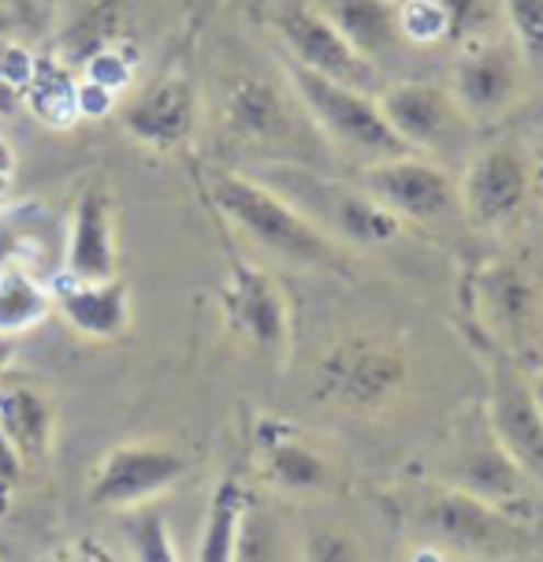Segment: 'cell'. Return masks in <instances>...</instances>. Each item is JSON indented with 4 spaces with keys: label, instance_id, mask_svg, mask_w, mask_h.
Returning <instances> with one entry per match:
<instances>
[{
    "label": "cell",
    "instance_id": "1",
    "mask_svg": "<svg viewBox=\"0 0 543 562\" xmlns=\"http://www.w3.org/2000/svg\"><path fill=\"white\" fill-rule=\"evenodd\" d=\"M202 183L216 213L261 254L291 265V269L354 280V265H350L347 246L336 243L331 235H324L306 213H298L280 190H272L253 171L213 165L205 168Z\"/></svg>",
    "mask_w": 543,
    "mask_h": 562
},
{
    "label": "cell",
    "instance_id": "2",
    "mask_svg": "<svg viewBox=\"0 0 543 562\" xmlns=\"http://www.w3.org/2000/svg\"><path fill=\"white\" fill-rule=\"evenodd\" d=\"M406 526L417 540L465 562H525L540 551L532 518L491 507L435 477L421 481L406 499Z\"/></svg>",
    "mask_w": 543,
    "mask_h": 562
},
{
    "label": "cell",
    "instance_id": "3",
    "mask_svg": "<svg viewBox=\"0 0 543 562\" xmlns=\"http://www.w3.org/2000/svg\"><path fill=\"white\" fill-rule=\"evenodd\" d=\"M462 306L488 358L521 366L543 339V288L518 257H484L462 283Z\"/></svg>",
    "mask_w": 543,
    "mask_h": 562
},
{
    "label": "cell",
    "instance_id": "4",
    "mask_svg": "<svg viewBox=\"0 0 543 562\" xmlns=\"http://www.w3.org/2000/svg\"><path fill=\"white\" fill-rule=\"evenodd\" d=\"M283 79H287L291 93L306 109L309 123L317 127V135L336 149L339 157H347L350 165L365 168L376 160L406 157V142L391 131V123L380 109L376 93L354 90L336 79L313 75L298 64H291L283 56Z\"/></svg>",
    "mask_w": 543,
    "mask_h": 562
},
{
    "label": "cell",
    "instance_id": "5",
    "mask_svg": "<svg viewBox=\"0 0 543 562\" xmlns=\"http://www.w3.org/2000/svg\"><path fill=\"white\" fill-rule=\"evenodd\" d=\"M250 171L342 246H387L403 232V221L387 213L369 190L328 179L298 160H272Z\"/></svg>",
    "mask_w": 543,
    "mask_h": 562
},
{
    "label": "cell",
    "instance_id": "6",
    "mask_svg": "<svg viewBox=\"0 0 543 562\" xmlns=\"http://www.w3.org/2000/svg\"><path fill=\"white\" fill-rule=\"evenodd\" d=\"M406 347L376 331H350L336 339L313 369V395L347 414H384L406 395Z\"/></svg>",
    "mask_w": 543,
    "mask_h": 562
},
{
    "label": "cell",
    "instance_id": "7",
    "mask_svg": "<svg viewBox=\"0 0 543 562\" xmlns=\"http://www.w3.org/2000/svg\"><path fill=\"white\" fill-rule=\"evenodd\" d=\"M194 459L176 443H160V440H127L116 443L101 454L98 465L90 473V488L86 499L98 510H138L157 503L160 495H168L171 488H179Z\"/></svg>",
    "mask_w": 543,
    "mask_h": 562
},
{
    "label": "cell",
    "instance_id": "8",
    "mask_svg": "<svg viewBox=\"0 0 543 562\" xmlns=\"http://www.w3.org/2000/svg\"><path fill=\"white\" fill-rule=\"evenodd\" d=\"M220 317L231 336L269 358L272 366H283L291 358V302L283 283L264 265L235 257L220 288Z\"/></svg>",
    "mask_w": 543,
    "mask_h": 562
},
{
    "label": "cell",
    "instance_id": "9",
    "mask_svg": "<svg viewBox=\"0 0 543 562\" xmlns=\"http://www.w3.org/2000/svg\"><path fill=\"white\" fill-rule=\"evenodd\" d=\"M435 481L454 484V488L470 492L476 499L491 503V507L532 518V492L536 488H532V481L518 470V462L491 436L484 406L476 409L470 422L459 425L454 447L446 451V462L440 465V477Z\"/></svg>",
    "mask_w": 543,
    "mask_h": 562
},
{
    "label": "cell",
    "instance_id": "10",
    "mask_svg": "<svg viewBox=\"0 0 543 562\" xmlns=\"http://www.w3.org/2000/svg\"><path fill=\"white\" fill-rule=\"evenodd\" d=\"M272 31L280 37L283 56L298 68L365 93L384 90V75H380L376 64L365 60L309 0H280L272 8Z\"/></svg>",
    "mask_w": 543,
    "mask_h": 562
},
{
    "label": "cell",
    "instance_id": "11",
    "mask_svg": "<svg viewBox=\"0 0 543 562\" xmlns=\"http://www.w3.org/2000/svg\"><path fill=\"white\" fill-rule=\"evenodd\" d=\"M532 194V160L521 142L499 138L465 160L459 179V209L480 232H499L518 221Z\"/></svg>",
    "mask_w": 543,
    "mask_h": 562
},
{
    "label": "cell",
    "instance_id": "12",
    "mask_svg": "<svg viewBox=\"0 0 543 562\" xmlns=\"http://www.w3.org/2000/svg\"><path fill=\"white\" fill-rule=\"evenodd\" d=\"M376 98L391 123V131L406 142L409 154L435 160V157L459 154V149L470 146L473 120L465 116L462 104L454 101L451 86L409 79V82L384 86ZM435 165H440V160H435Z\"/></svg>",
    "mask_w": 543,
    "mask_h": 562
},
{
    "label": "cell",
    "instance_id": "13",
    "mask_svg": "<svg viewBox=\"0 0 543 562\" xmlns=\"http://www.w3.org/2000/svg\"><path fill=\"white\" fill-rule=\"evenodd\" d=\"M220 123L227 138L253 149H294L306 135V109L291 93V86H275L264 75L238 71L224 82Z\"/></svg>",
    "mask_w": 543,
    "mask_h": 562
},
{
    "label": "cell",
    "instance_id": "14",
    "mask_svg": "<svg viewBox=\"0 0 543 562\" xmlns=\"http://www.w3.org/2000/svg\"><path fill=\"white\" fill-rule=\"evenodd\" d=\"M358 187L369 190L387 213L409 224H443L459 213V183L443 165L417 154L358 168Z\"/></svg>",
    "mask_w": 543,
    "mask_h": 562
},
{
    "label": "cell",
    "instance_id": "15",
    "mask_svg": "<svg viewBox=\"0 0 543 562\" xmlns=\"http://www.w3.org/2000/svg\"><path fill=\"white\" fill-rule=\"evenodd\" d=\"M529 79V64L510 34L480 37V42L459 45L451 93L473 123L499 120L518 104Z\"/></svg>",
    "mask_w": 543,
    "mask_h": 562
},
{
    "label": "cell",
    "instance_id": "16",
    "mask_svg": "<svg viewBox=\"0 0 543 562\" xmlns=\"http://www.w3.org/2000/svg\"><path fill=\"white\" fill-rule=\"evenodd\" d=\"M253 470L287 499H320L339 488V473L328 454L298 425L269 414L253 422Z\"/></svg>",
    "mask_w": 543,
    "mask_h": 562
},
{
    "label": "cell",
    "instance_id": "17",
    "mask_svg": "<svg viewBox=\"0 0 543 562\" xmlns=\"http://www.w3.org/2000/svg\"><path fill=\"white\" fill-rule=\"evenodd\" d=\"M488 398H484V417H488L491 436L502 451L518 462V470L532 481V488L543 495V414L536 395L529 387V376L521 366L507 358H488Z\"/></svg>",
    "mask_w": 543,
    "mask_h": 562
},
{
    "label": "cell",
    "instance_id": "18",
    "mask_svg": "<svg viewBox=\"0 0 543 562\" xmlns=\"http://www.w3.org/2000/svg\"><path fill=\"white\" fill-rule=\"evenodd\" d=\"M197 123H202V98L194 79L179 71L160 75L120 104V127L154 154H176L190 146Z\"/></svg>",
    "mask_w": 543,
    "mask_h": 562
},
{
    "label": "cell",
    "instance_id": "19",
    "mask_svg": "<svg viewBox=\"0 0 543 562\" xmlns=\"http://www.w3.org/2000/svg\"><path fill=\"white\" fill-rule=\"evenodd\" d=\"M64 276L75 280H112L120 276L116 198L104 176H90L75 194L68 243H64Z\"/></svg>",
    "mask_w": 543,
    "mask_h": 562
},
{
    "label": "cell",
    "instance_id": "20",
    "mask_svg": "<svg viewBox=\"0 0 543 562\" xmlns=\"http://www.w3.org/2000/svg\"><path fill=\"white\" fill-rule=\"evenodd\" d=\"M53 313L68 321L71 331L93 342H112L131 331V283L123 276L112 280H75L56 276L53 283Z\"/></svg>",
    "mask_w": 543,
    "mask_h": 562
},
{
    "label": "cell",
    "instance_id": "21",
    "mask_svg": "<svg viewBox=\"0 0 543 562\" xmlns=\"http://www.w3.org/2000/svg\"><path fill=\"white\" fill-rule=\"evenodd\" d=\"M0 436L23 470L42 465L56 443V406L31 380L0 376Z\"/></svg>",
    "mask_w": 543,
    "mask_h": 562
},
{
    "label": "cell",
    "instance_id": "22",
    "mask_svg": "<svg viewBox=\"0 0 543 562\" xmlns=\"http://www.w3.org/2000/svg\"><path fill=\"white\" fill-rule=\"evenodd\" d=\"M309 4L376 68H384L406 45L398 31V0H309Z\"/></svg>",
    "mask_w": 543,
    "mask_h": 562
},
{
    "label": "cell",
    "instance_id": "23",
    "mask_svg": "<svg viewBox=\"0 0 543 562\" xmlns=\"http://www.w3.org/2000/svg\"><path fill=\"white\" fill-rule=\"evenodd\" d=\"M294 562H380L369 532L347 514L317 510L294 532Z\"/></svg>",
    "mask_w": 543,
    "mask_h": 562
},
{
    "label": "cell",
    "instance_id": "24",
    "mask_svg": "<svg viewBox=\"0 0 543 562\" xmlns=\"http://www.w3.org/2000/svg\"><path fill=\"white\" fill-rule=\"evenodd\" d=\"M253 495L246 492V484L227 473L216 481L208 507L202 518V532H197V551L194 562H235L238 559V540H242V521L250 510Z\"/></svg>",
    "mask_w": 543,
    "mask_h": 562
},
{
    "label": "cell",
    "instance_id": "25",
    "mask_svg": "<svg viewBox=\"0 0 543 562\" xmlns=\"http://www.w3.org/2000/svg\"><path fill=\"white\" fill-rule=\"evenodd\" d=\"M23 109L53 131L79 123V75L60 56H37L31 79L23 86Z\"/></svg>",
    "mask_w": 543,
    "mask_h": 562
},
{
    "label": "cell",
    "instance_id": "26",
    "mask_svg": "<svg viewBox=\"0 0 543 562\" xmlns=\"http://www.w3.org/2000/svg\"><path fill=\"white\" fill-rule=\"evenodd\" d=\"M53 317V291L19 265H0V339L34 331Z\"/></svg>",
    "mask_w": 543,
    "mask_h": 562
},
{
    "label": "cell",
    "instance_id": "27",
    "mask_svg": "<svg viewBox=\"0 0 543 562\" xmlns=\"http://www.w3.org/2000/svg\"><path fill=\"white\" fill-rule=\"evenodd\" d=\"M127 23H131V4L127 0H98V4L86 12L79 23L71 26L68 34L60 37V60L64 64H82L90 53L104 49V45L116 42H131L127 37Z\"/></svg>",
    "mask_w": 543,
    "mask_h": 562
},
{
    "label": "cell",
    "instance_id": "28",
    "mask_svg": "<svg viewBox=\"0 0 543 562\" xmlns=\"http://www.w3.org/2000/svg\"><path fill=\"white\" fill-rule=\"evenodd\" d=\"M123 537H127L131 559L135 562H183L179 559L176 537H171L168 514L154 507V503L123 514Z\"/></svg>",
    "mask_w": 543,
    "mask_h": 562
},
{
    "label": "cell",
    "instance_id": "29",
    "mask_svg": "<svg viewBox=\"0 0 543 562\" xmlns=\"http://www.w3.org/2000/svg\"><path fill=\"white\" fill-rule=\"evenodd\" d=\"M446 15V42L470 45L480 37L507 34V19H502V0H440Z\"/></svg>",
    "mask_w": 543,
    "mask_h": 562
},
{
    "label": "cell",
    "instance_id": "30",
    "mask_svg": "<svg viewBox=\"0 0 543 562\" xmlns=\"http://www.w3.org/2000/svg\"><path fill=\"white\" fill-rule=\"evenodd\" d=\"M135 68H138V49L131 42H116L86 56L79 64V79L101 86L112 98H120V93H127L131 82H135Z\"/></svg>",
    "mask_w": 543,
    "mask_h": 562
},
{
    "label": "cell",
    "instance_id": "31",
    "mask_svg": "<svg viewBox=\"0 0 543 562\" xmlns=\"http://www.w3.org/2000/svg\"><path fill=\"white\" fill-rule=\"evenodd\" d=\"M502 19L529 68H543V0H502Z\"/></svg>",
    "mask_w": 543,
    "mask_h": 562
},
{
    "label": "cell",
    "instance_id": "32",
    "mask_svg": "<svg viewBox=\"0 0 543 562\" xmlns=\"http://www.w3.org/2000/svg\"><path fill=\"white\" fill-rule=\"evenodd\" d=\"M398 31L406 45L446 42V15L440 0H398Z\"/></svg>",
    "mask_w": 543,
    "mask_h": 562
},
{
    "label": "cell",
    "instance_id": "33",
    "mask_svg": "<svg viewBox=\"0 0 543 562\" xmlns=\"http://www.w3.org/2000/svg\"><path fill=\"white\" fill-rule=\"evenodd\" d=\"M8 366H12V339H0V376L8 373ZM19 477H23V465L12 454V447L4 443V436H0V499L15 488Z\"/></svg>",
    "mask_w": 543,
    "mask_h": 562
},
{
    "label": "cell",
    "instance_id": "34",
    "mask_svg": "<svg viewBox=\"0 0 543 562\" xmlns=\"http://www.w3.org/2000/svg\"><path fill=\"white\" fill-rule=\"evenodd\" d=\"M45 562H112V559H109V551H104V548L90 544V540H79V544H68V548L53 551Z\"/></svg>",
    "mask_w": 543,
    "mask_h": 562
},
{
    "label": "cell",
    "instance_id": "35",
    "mask_svg": "<svg viewBox=\"0 0 543 562\" xmlns=\"http://www.w3.org/2000/svg\"><path fill=\"white\" fill-rule=\"evenodd\" d=\"M0 12L12 19H42L49 8H45V0H0Z\"/></svg>",
    "mask_w": 543,
    "mask_h": 562
},
{
    "label": "cell",
    "instance_id": "36",
    "mask_svg": "<svg viewBox=\"0 0 543 562\" xmlns=\"http://www.w3.org/2000/svg\"><path fill=\"white\" fill-rule=\"evenodd\" d=\"M19 104H23V98H19V90L12 82L4 79V71H0V116H8V112H15Z\"/></svg>",
    "mask_w": 543,
    "mask_h": 562
},
{
    "label": "cell",
    "instance_id": "37",
    "mask_svg": "<svg viewBox=\"0 0 543 562\" xmlns=\"http://www.w3.org/2000/svg\"><path fill=\"white\" fill-rule=\"evenodd\" d=\"M0 176H15V149L8 138H0Z\"/></svg>",
    "mask_w": 543,
    "mask_h": 562
},
{
    "label": "cell",
    "instance_id": "38",
    "mask_svg": "<svg viewBox=\"0 0 543 562\" xmlns=\"http://www.w3.org/2000/svg\"><path fill=\"white\" fill-rule=\"evenodd\" d=\"M529 387H532V395H536V406H540V414H543V366L529 376Z\"/></svg>",
    "mask_w": 543,
    "mask_h": 562
},
{
    "label": "cell",
    "instance_id": "39",
    "mask_svg": "<svg viewBox=\"0 0 543 562\" xmlns=\"http://www.w3.org/2000/svg\"><path fill=\"white\" fill-rule=\"evenodd\" d=\"M12 23H15L12 15H8V12H0V45H4V42H12V37H8V34H12Z\"/></svg>",
    "mask_w": 543,
    "mask_h": 562
},
{
    "label": "cell",
    "instance_id": "40",
    "mask_svg": "<svg viewBox=\"0 0 543 562\" xmlns=\"http://www.w3.org/2000/svg\"><path fill=\"white\" fill-rule=\"evenodd\" d=\"M8 194H12V176H0V205L8 202Z\"/></svg>",
    "mask_w": 543,
    "mask_h": 562
},
{
    "label": "cell",
    "instance_id": "41",
    "mask_svg": "<svg viewBox=\"0 0 543 562\" xmlns=\"http://www.w3.org/2000/svg\"><path fill=\"white\" fill-rule=\"evenodd\" d=\"M56 4V0H45V8H53Z\"/></svg>",
    "mask_w": 543,
    "mask_h": 562
}]
</instances>
